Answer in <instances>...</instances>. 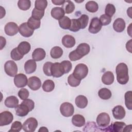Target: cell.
Returning a JSON list of instances; mask_svg holds the SVG:
<instances>
[{
    "label": "cell",
    "instance_id": "1",
    "mask_svg": "<svg viewBox=\"0 0 132 132\" xmlns=\"http://www.w3.org/2000/svg\"><path fill=\"white\" fill-rule=\"evenodd\" d=\"M35 107L34 102L30 99L23 100L21 104L18 105L15 108V113L19 117H25Z\"/></svg>",
    "mask_w": 132,
    "mask_h": 132
},
{
    "label": "cell",
    "instance_id": "2",
    "mask_svg": "<svg viewBox=\"0 0 132 132\" xmlns=\"http://www.w3.org/2000/svg\"><path fill=\"white\" fill-rule=\"evenodd\" d=\"M117 79L118 82L121 85L126 84L129 80L128 69L125 63H120L116 67Z\"/></svg>",
    "mask_w": 132,
    "mask_h": 132
},
{
    "label": "cell",
    "instance_id": "3",
    "mask_svg": "<svg viewBox=\"0 0 132 132\" xmlns=\"http://www.w3.org/2000/svg\"><path fill=\"white\" fill-rule=\"evenodd\" d=\"M88 73V68L84 63H79L75 67L72 73L75 77L81 80L85 78Z\"/></svg>",
    "mask_w": 132,
    "mask_h": 132
},
{
    "label": "cell",
    "instance_id": "4",
    "mask_svg": "<svg viewBox=\"0 0 132 132\" xmlns=\"http://www.w3.org/2000/svg\"><path fill=\"white\" fill-rule=\"evenodd\" d=\"M38 126V121L35 118H28L23 124V129L26 132H33Z\"/></svg>",
    "mask_w": 132,
    "mask_h": 132
},
{
    "label": "cell",
    "instance_id": "5",
    "mask_svg": "<svg viewBox=\"0 0 132 132\" xmlns=\"http://www.w3.org/2000/svg\"><path fill=\"white\" fill-rule=\"evenodd\" d=\"M4 70L8 75L13 77L17 74L18 67L15 62L12 60H8L5 63Z\"/></svg>",
    "mask_w": 132,
    "mask_h": 132
},
{
    "label": "cell",
    "instance_id": "6",
    "mask_svg": "<svg viewBox=\"0 0 132 132\" xmlns=\"http://www.w3.org/2000/svg\"><path fill=\"white\" fill-rule=\"evenodd\" d=\"M60 111L63 116L70 117L74 113V107L72 104L69 102H64L60 105Z\"/></svg>",
    "mask_w": 132,
    "mask_h": 132
},
{
    "label": "cell",
    "instance_id": "7",
    "mask_svg": "<svg viewBox=\"0 0 132 132\" xmlns=\"http://www.w3.org/2000/svg\"><path fill=\"white\" fill-rule=\"evenodd\" d=\"M110 122L109 114L106 112L100 113L96 118V123L99 127L104 128L108 126Z\"/></svg>",
    "mask_w": 132,
    "mask_h": 132
},
{
    "label": "cell",
    "instance_id": "8",
    "mask_svg": "<svg viewBox=\"0 0 132 132\" xmlns=\"http://www.w3.org/2000/svg\"><path fill=\"white\" fill-rule=\"evenodd\" d=\"M13 119V116L8 111H4L0 113V126H5L10 124Z\"/></svg>",
    "mask_w": 132,
    "mask_h": 132
},
{
    "label": "cell",
    "instance_id": "9",
    "mask_svg": "<svg viewBox=\"0 0 132 132\" xmlns=\"http://www.w3.org/2000/svg\"><path fill=\"white\" fill-rule=\"evenodd\" d=\"M102 25L100 21V20L98 18L95 17L92 19L89 27V31L93 34L98 33L102 29Z\"/></svg>",
    "mask_w": 132,
    "mask_h": 132
},
{
    "label": "cell",
    "instance_id": "10",
    "mask_svg": "<svg viewBox=\"0 0 132 132\" xmlns=\"http://www.w3.org/2000/svg\"><path fill=\"white\" fill-rule=\"evenodd\" d=\"M28 79L27 76L23 74H16L14 77V83L18 88H23L27 84Z\"/></svg>",
    "mask_w": 132,
    "mask_h": 132
},
{
    "label": "cell",
    "instance_id": "11",
    "mask_svg": "<svg viewBox=\"0 0 132 132\" xmlns=\"http://www.w3.org/2000/svg\"><path fill=\"white\" fill-rule=\"evenodd\" d=\"M5 32L6 34L9 36H12L16 34L19 31V27L18 25L12 22L7 23L5 26Z\"/></svg>",
    "mask_w": 132,
    "mask_h": 132
},
{
    "label": "cell",
    "instance_id": "12",
    "mask_svg": "<svg viewBox=\"0 0 132 132\" xmlns=\"http://www.w3.org/2000/svg\"><path fill=\"white\" fill-rule=\"evenodd\" d=\"M20 34L24 37H29L31 36L34 32V30L29 27L27 22L23 23L19 27Z\"/></svg>",
    "mask_w": 132,
    "mask_h": 132
},
{
    "label": "cell",
    "instance_id": "13",
    "mask_svg": "<svg viewBox=\"0 0 132 132\" xmlns=\"http://www.w3.org/2000/svg\"><path fill=\"white\" fill-rule=\"evenodd\" d=\"M52 76L54 77H60L64 74L63 68L60 63L56 62L53 63L51 68Z\"/></svg>",
    "mask_w": 132,
    "mask_h": 132
},
{
    "label": "cell",
    "instance_id": "14",
    "mask_svg": "<svg viewBox=\"0 0 132 132\" xmlns=\"http://www.w3.org/2000/svg\"><path fill=\"white\" fill-rule=\"evenodd\" d=\"M27 85L32 90L36 91L41 87V81L39 78L37 76H31L28 79Z\"/></svg>",
    "mask_w": 132,
    "mask_h": 132
},
{
    "label": "cell",
    "instance_id": "15",
    "mask_svg": "<svg viewBox=\"0 0 132 132\" xmlns=\"http://www.w3.org/2000/svg\"><path fill=\"white\" fill-rule=\"evenodd\" d=\"M112 112L114 118L117 120L123 119L125 117L126 114L124 107L121 105H117L115 106L112 109Z\"/></svg>",
    "mask_w": 132,
    "mask_h": 132
},
{
    "label": "cell",
    "instance_id": "16",
    "mask_svg": "<svg viewBox=\"0 0 132 132\" xmlns=\"http://www.w3.org/2000/svg\"><path fill=\"white\" fill-rule=\"evenodd\" d=\"M126 126V124L123 122H115L110 126L106 127V128L104 129V131H116V132H120L123 131V130L125 126Z\"/></svg>",
    "mask_w": 132,
    "mask_h": 132
},
{
    "label": "cell",
    "instance_id": "17",
    "mask_svg": "<svg viewBox=\"0 0 132 132\" xmlns=\"http://www.w3.org/2000/svg\"><path fill=\"white\" fill-rule=\"evenodd\" d=\"M45 56V51L42 48H36L32 53V59L36 61H39L43 60Z\"/></svg>",
    "mask_w": 132,
    "mask_h": 132
},
{
    "label": "cell",
    "instance_id": "18",
    "mask_svg": "<svg viewBox=\"0 0 132 132\" xmlns=\"http://www.w3.org/2000/svg\"><path fill=\"white\" fill-rule=\"evenodd\" d=\"M62 43L67 48H72L76 43L75 39L71 35H66L62 39Z\"/></svg>",
    "mask_w": 132,
    "mask_h": 132
},
{
    "label": "cell",
    "instance_id": "19",
    "mask_svg": "<svg viewBox=\"0 0 132 132\" xmlns=\"http://www.w3.org/2000/svg\"><path fill=\"white\" fill-rule=\"evenodd\" d=\"M79 55L84 57L89 54L90 51L89 45L86 43H82L79 44L75 50Z\"/></svg>",
    "mask_w": 132,
    "mask_h": 132
},
{
    "label": "cell",
    "instance_id": "20",
    "mask_svg": "<svg viewBox=\"0 0 132 132\" xmlns=\"http://www.w3.org/2000/svg\"><path fill=\"white\" fill-rule=\"evenodd\" d=\"M126 24L125 21L122 18L117 19L113 23V28L114 30L118 32H122L125 28Z\"/></svg>",
    "mask_w": 132,
    "mask_h": 132
},
{
    "label": "cell",
    "instance_id": "21",
    "mask_svg": "<svg viewBox=\"0 0 132 132\" xmlns=\"http://www.w3.org/2000/svg\"><path fill=\"white\" fill-rule=\"evenodd\" d=\"M37 68V64L33 59H29L26 61L24 64V69L26 73L31 74L35 72Z\"/></svg>",
    "mask_w": 132,
    "mask_h": 132
},
{
    "label": "cell",
    "instance_id": "22",
    "mask_svg": "<svg viewBox=\"0 0 132 132\" xmlns=\"http://www.w3.org/2000/svg\"><path fill=\"white\" fill-rule=\"evenodd\" d=\"M114 79V75L111 71H107L105 72L102 76V81L103 84L106 85H111L113 82Z\"/></svg>",
    "mask_w": 132,
    "mask_h": 132
},
{
    "label": "cell",
    "instance_id": "23",
    "mask_svg": "<svg viewBox=\"0 0 132 132\" xmlns=\"http://www.w3.org/2000/svg\"><path fill=\"white\" fill-rule=\"evenodd\" d=\"M72 123L74 126L80 127L85 124V119L81 114H75L72 118Z\"/></svg>",
    "mask_w": 132,
    "mask_h": 132
},
{
    "label": "cell",
    "instance_id": "24",
    "mask_svg": "<svg viewBox=\"0 0 132 132\" xmlns=\"http://www.w3.org/2000/svg\"><path fill=\"white\" fill-rule=\"evenodd\" d=\"M52 16L56 20H60L64 16L65 12L62 7H54L51 12Z\"/></svg>",
    "mask_w": 132,
    "mask_h": 132
},
{
    "label": "cell",
    "instance_id": "25",
    "mask_svg": "<svg viewBox=\"0 0 132 132\" xmlns=\"http://www.w3.org/2000/svg\"><path fill=\"white\" fill-rule=\"evenodd\" d=\"M5 105L8 108H15L19 105V100L15 96H8L5 101Z\"/></svg>",
    "mask_w": 132,
    "mask_h": 132
},
{
    "label": "cell",
    "instance_id": "26",
    "mask_svg": "<svg viewBox=\"0 0 132 132\" xmlns=\"http://www.w3.org/2000/svg\"><path fill=\"white\" fill-rule=\"evenodd\" d=\"M75 103L78 108L83 109L86 107L88 105V99L85 96L80 95L76 97Z\"/></svg>",
    "mask_w": 132,
    "mask_h": 132
},
{
    "label": "cell",
    "instance_id": "27",
    "mask_svg": "<svg viewBox=\"0 0 132 132\" xmlns=\"http://www.w3.org/2000/svg\"><path fill=\"white\" fill-rule=\"evenodd\" d=\"M19 52L23 55L27 54L31 49V46L29 42L26 41L21 42L17 47Z\"/></svg>",
    "mask_w": 132,
    "mask_h": 132
},
{
    "label": "cell",
    "instance_id": "28",
    "mask_svg": "<svg viewBox=\"0 0 132 132\" xmlns=\"http://www.w3.org/2000/svg\"><path fill=\"white\" fill-rule=\"evenodd\" d=\"M59 25L63 29H69L71 25V20L69 17L64 16L59 20Z\"/></svg>",
    "mask_w": 132,
    "mask_h": 132
},
{
    "label": "cell",
    "instance_id": "29",
    "mask_svg": "<svg viewBox=\"0 0 132 132\" xmlns=\"http://www.w3.org/2000/svg\"><path fill=\"white\" fill-rule=\"evenodd\" d=\"M98 95L101 99L107 100L111 97L112 93L109 89L106 88H103L98 91Z\"/></svg>",
    "mask_w": 132,
    "mask_h": 132
},
{
    "label": "cell",
    "instance_id": "30",
    "mask_svg": "<svg viewBox=\"0 0 132 132\" xmlns=\"http://www.w3.org/2000/svg\"><path fill=\"white\" fill-rule=\"evenodd\" d=\"M63 54V50L59 46L53 47L50 52V55L52 58L54 59H58L60 58Z\"/></svg>",
    "mask_w": 132,
    "mask_h": 132
},
{
    "label": "cell",
    "instance_id": "31",
    "mask_svg": "<svg viewBox=\"0 0 132 132\" xmlns=\"http://www.w3.org/2000/svg\"><path fill=\"white\" fill-rule=\"evenodd\" d=\"M62 8L64 10L65 13L70 14L74 11L75 9V5L71 1H65L64 3L62 5Z\"/></svg>",
    "mask_w": 132,
    "mask_h": 132
},
{
    "label": "cell",
    "instance_id": "32",
    "mask_svg": "<svg viewBox=\"0 0 132 132\" xmlns=\"http://www.w3.org/2000/svg\"><path fill=\"white\" fill-rule=\"evenodd\" d=\"M42 89L44 91L50 92L52 91L55 88V83L51 79H47L44 81L42 85Z\"/></svg>",
    "mask_w": 132,
    "mask_h": 132
},
{
    "label": "cell",
    "instance_id": "33",
    "mask_svg": "<svg viewBox=\"0 0 132 132\" xmlns=\"http://www.w3.org/2000/svg\"><path fill=\"white\" fill-rule=\"evenodd\" d=\"M85 7L87 11L92 13L96 12L98 9V5L97 3L93 1L88 2L85 5Z\"/></svg>",
    "mask_w": 132,
    "mask_h": 132
},
{
    "label": "cell",
    "instance_id": "34",
    "mask_svg": "<svg viewBox=\"0 0 132 132\" xmlns=\"http://www.w3.org/2000/svg\"><path fill=\"white\" fill-rule=\"evenodd\" d=\"M27 23L29 27L33 30L38 29L40 28L41 25V21L40 20L34 19L31 16L29 18Z\"/></svg>",
    "mask_w": 132,
    "mask_h": 132
},
{
    "label": "cell",
    "instance_id": "35",
    "mask_svg": "<svg viewBox=\"0 0 132 132\" xmlns=\"http://www.w3.org/2000/svg\"><path fill=\"white\" fill-rule=\"evenodd\" d=\"M125 104L127 108L129 110L132 109V92L127 91L125 93Z\"/></svg>",
    "mask_w": 132,
    "mask_h": 132
},
{
    "label": "cell",
    "instance_id": "36",
    "mask_svg": "<svg viewBox=\"0 0 132 132\" xmlns=\"http://www.w3.org/2000/svg\"><path fill=\"white\" fill-rule=\"evenodd\" d=\"M19 8L22 10H28L31 6V2L29 0H19L18 2Z\"/></svg>",
    "mask_w": 132,
    "mask_h": 132
},
{
    "label": "cell",
    "instance_id": "37",
    "mask_svg": "<svg viewBox=\"0 0 132 132\" xmlns=\"http://www.w3.org/2000/svg\"><path fill=\"white\" fill-rule=\"evenodd\" d=\"M80 80L75 77L73 74H70L68 78V82L69 85L73 87H76L78 86L80 84Z\"/></svg>",
    "mask_w": 132,
    "mask_h": 132
},
{
    "label": "cell",
    "instance_id": "38",
    "mask_svg": "<svg viewBox=\"0 0 132 132\" xmlns=\"http://www.w3.org/2000/svg\"><path fill=\"white\" fill-rule=\"evenodd\" d=\"M81 29V26L78 19H71V25L69 30L71 31L77 32Z\"/></svg>",
    "mask_w": 132,
    "mask_h": 132
},
{
    "label": "cell",
    "instance_id": "39",
    "mask_svg": "<svg viewBox=\"0 0 132 132\" xmlns=\"http://www.w3.org/2000/svg\"><path fill=\"white\" fill-rule=\"evenodd\" d=\"M10 56L13 60L18 61L22 59L24 55H23L19 52L17 47H15L11 51Z\"/></svg>",
    "mask_w": 132,
    "mask_h": 132
},
{
    "label": "cell",
    "instance_id": "40",
    "mask_svg": "<svg viewBox=\"0 0 132 132\" xmlns=\"http://www.w3.org/2000/svg\"><path fill=\"white\" fill-rule=\"evenodd\" d=\"M47 6V1L46 0H37L35 3V8L41 10H44Z\"/></svg>",
    "mask_w": 132,
    "mask_h": 132
},
{
    "label": "cell",
    "instance_id": "41",
    "mask_svg": "<svg viewBox=\"0 0 132 132\" xmlns=\"http://www.w3.org/2000/svg\"><path fill=\"white\" fill-rule=\"evenodd\" d=\"M77 19L80 23V25L81 26V29L85 28L88 24L89 16L86 14H82Z\"/></svg>",
    "mask_w": 132,
    "mask_h": 132
},
{
    "label": "cell",
    "instance_id": "42",
    "mask_svg": "<svg viewBox=\"0 0 132 132\" xmlns=\"http://www.w3.org/2000/svg\"><path fill=\"white\" fill-rule=\"evenodd\" d=\"M44 14V10H41L36 8H34L32 11L31 17L34 19L40 20L41 19Z\"/></svg>",
    "mask_w": 132,
    "mask_h": 132
},
{
    "label": "cell",
    "instance_id": "43",
    "mask_svg": "<svg viewBox=\"0 0 132 132\" xmlns=\"http://www.w3.org/2000/svg\"><path fill=\"white\" fill-rule=\"evenodd\" d=\"M105 12L106 15L112 17L116 12V8L114 6L111 4H108L105 7Z\"/></svg>",
    "mask_w": 132,
    "mask_h": 132
},
{
    "label": "cell",
    "instance_id": "44",
    "mask_svg": "<svg viewBox=\"0 0 132 132\" xmlns=\"http://www.w3.org/2000/svg\"><path fill=\"white\" fill-rule=\"evenodd\" d=\"M53 65V63L51 62H45L43 67V70L44 73L48 76H52V72H51V68Z\"/></svg>",
    "mask_w": 132,
    "mask_h": 132
},
{
    "label": "cell",
    "instance_id": "45",
    "mask_svg": "<svg viewBox=\"0 0 132 132\" xmlns=\"http://www.w3.org/2000/svg\"><path fill=\"white\" fill-rule=\"evenodd\" d=\"M99 20L102 26H106L110 23L111 21V17L106 15V14H103L101 15Z\"/></svg>",
    "mask_w": 132,
    "mask_h": 132
},
{
    "label": "cell",
    "instance_id": "46",
    "mask_svg": "<svg viewBox=\"0 0 132 132\" xmlns=\"http://www.w3.org/2000/svg\"><path fill=\"white\" fill-rule=\"evenodd\" d=\"M23 128V125L21 122L20 121H15L14 122L11 126V128L9 130V131H16L19 132L21 131V130Z\"/></svg>",
    "mask_w": 132,
    "mask_h": 132
},
{
    "label": "cell",
    "instance_id": "47",
    "mask_svg": "<svg viewBox=\"0 0 132 132\" xmlns=\"http://www.w3.org/2000/svg\"><path fill=\"white\" fill-rule=\"evenodd\" d=\"M61 64L62 65L64 71V74L68 73L72 68V63L69 61V60H63L62 62H61Z\"/></svg>",
    "mask_w": 132,
    "mask_h": 132
},
{
    "label": "cell",
    "instance_id": "48",
    "mask_svg": "<svg viewBox=\"0 0 132 132\" xmlns=\"http://www.w3.org/2000/svg\"><path fill=\"white\" fill-rule=\"evenodd\" d=\"M18 96L22 100H25L28 98L29 95V92L28 90L26 88H22L20 89L18 92Z\"/></svg>",
    "mask_w": 132,
    "mask_h": 132
},
{
    "label": "cell",
    "instance_id": "49",
    "mask_svg": "<svg viewBox=\"0 0 132 132\" xmlns=\"http://www.w3.org/2000/svg\"><path fill=\"white\" fill-rule=\"evenodd\" d=\"M69 58L71 61H76L80 59L82 57L78 54V53L75 50L70 53L69 55Z\"/></svg>",
    "mask_w": 132,
    "mask_h": 132
},
{
    "label": "cell",
    "instance_id": "50",
    "mask_svg": "<svg viewBox=\"0 0 132 132\" xmlns=\"http://www.w3.org/2000/svg\"><path fill=\"white\" fill-rule=\"evenodd\" d=\"M131 41L132 40L130 39L126 43V48L127 50L130 53H131Z\"/></svg>",
    "mask_w": 132,
    "mask_h": 132
},
{
    "label": "cell",
    "instance_id": "51",
    "mask_svg": "<svg viewBox=\"0 0 132 132\" xmlns=\"http://www.w3.org/2000/svg\"><path fill=\"white\" fill-rule=\"evenodd\" d=\"M52 2L54 4V5H63L64 2H65V1H63V0H52Z\"/></svg>",
    "mask_w": 132,
    "mask_h": 132
},
{
    "label": "cell",
    "instance_id": "52",
    "mask_svg": "<svg viewBox=\"0 0 132 132\" xmlns=\"http://www.w3.org/2000/svg\"><path fill=\"white\" fill-rule=\"evenodd\" d=\"M0 37H1V50H2L6 45V40L5 38L3 37L2 36H1Z\"/></svg>",
    "mask_w": 132,
    "mask_h": 132
},
{
    "label": "cell",
    "instance_id": "53",
    "mask_svg": "<svg viewBox=\"0 0 132 132\" xmlns=\"http://www.w3.org/2000/svg\"><path fill=\"white\" fill-rule=\"evenodd\" d=\"M38 131L39 132H40V131H42V132H45V131H47L48 132V130L47 129L46 127H41L40 128V129L38 130Z\"/></svg>",
    "mask_w": 132,
    "mask_h": 132
},
{
    "label": "cell",
    "instance_id": "54",
    "mask_svg": "<svg viewBox=\"0 0 132 132\" xmlns=\"http://www.w3.org/2000/svg\"><path fill=\"white\" fill-rule=\"evenodd\" d=\"M131 8L132 7H129L127 10V15H129V16L130 18H132V16H131Z\"/></svg>",
    "mask_w": 132,
    "mask_h": 132
},
{
    "label": "cell",
    "instance_id": "55",
    "mask_svg": "<svg viewBox=\"0 0 132 132\" xmlns=\"http://www.w3.org/2000/svg\"><path fill=\"white\" fill-rule=\"evenodd\" d=\"M131 23H130V25H129V26L128 27V28H127V32H128V34H129V35L130 36V37H131Z\"/></svg>",
    "mask_w": 132,
    "mask_h": 132
}]
</instances>
